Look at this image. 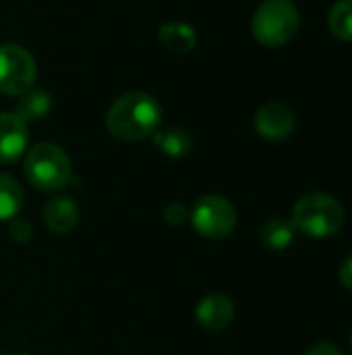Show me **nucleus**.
<instances>
[{
	"mask_svg": "<svg viewBox=\"0 0 352 355\" xmlns=\"http://www.w3.org/2000/svg\"><path fill=\"white\" fill-rule=\"evenodd\" d=\"M330 31L342 40L352 42V0H338L328 15Z\"/></svg>",
	"mask_w": 352,
	"mask_h": 355,
	"instance_id": "nucleus-16",
	"label": "nucleus"
},
{
	"mask_svg": "<svg viewBox=\"0 0 352 355\" xmlns=\"http://www.w3.org/2000/svg\"><path fill=\"white\" fill-rule=\"evenodd\" d=\"M342 204L328 193H307L303 196L293 212V223L297 231L313 239H326L336 235L344 227Z\"/></svg>",
	"mask_w": 352,
	"mask_h": 355,
	"instance_id": "nucleus-2",
	"label": "nucleus"
},
{
	"mask_svg": "<svg viewBox=\"0 0 352 355\" xmlns=\"http://www.w3.org/2000/svg\"><path fill=\"white\" fill-rule=\"evenodd\" d=\"M255 129L268 141H282L295 131V112L282 102L263 104L255 112Z\"/></svg>",
	"mask_w": 352,
	"mask_h": 355,
	"instance_id": "nucleus-7",
	"label": "nucleus"
},
{
	"mask_svg": "<svg viewBox=\"0 0 352 355\" xmlns=\"http://www.w3.org/2000/svg\"><path fill=\"white\" fill-rule=\"evenodd\" d=\"M37 69L33 56L17 46L4 44L0 46V92L6 96H23L31 89L35 81Z\"/></svg>",
	"mask_w": 352,
	"mask_h": 355,
	"instance_id": "nucleus-6",
	"label": "nucleus"
},
{
	"mask_svg": "<svg viewBox=\"0 0 352 355\" xmlns=\"http://www.w3.org/2000/svg\"><path fill=\"white\" fill-rule=\"evenodd\" d=\"M187 218H189V210L183 204H178V202L168 204L166 210H164V220L170 227H183L187 223Z\"/></svg>",
	"mask_w": 352,
	"mask_h": 355,
	"instance_id": "nucleus-18",
	"label": "nucleus"
},
{
	"mask_svg": "<svg viewBox=\"0 0 352 355\" xmlns=\"http://www.w3.org/2000/svg\"><path fill=\"white\" fill-rule=\"evenodd\" d=\"M52 108V98L48 92L44 89H29L25 92L19 102H17V110L15 114H19L25 123L29 121H37V119H44Z\"/></svg>",
	"mask_w": 352,
	"mask_h": 355,
	"instance_id": "nucleus-15",
	"label": "nucleus"
},
{
	"mask_svg": "<svg viewBox=\"0 0 352 355\" xmlns=\"http://www.w3.org/2000/svg\"><path fill=\"white\" fill-rule=\"evenodd\" d=\"M12 355H29V354H12Z\"/></svg>",
	"mask_w": 352,
	"mask_h": 355,
	"instance_id": "nucleus-21",
	"label": "nucleus"
},
{
	"mask_svg": "<svg viewBox=\"0 0 352 355\" xmlns=\"http://www.w3.org/2000/svg\"><path fill=\"white\" fill-rule=\"evenodd\" d=\"M234 314H237L234 302L222 293L203 297L195 308V318H197L199 327H203L205 331H212V333L228 329L234 320Z\"/></svg>",
	"mask_w": 352,
	"mask_h": 355,
	"instance_id": "nucleus-9",
	"label": "nucleus"
},
{
	"mask_svg": "<svg viewBox=\"0 0 352 355\" xmlns=\"http://www.w3.org/2000/svg\"><path fill=\"white\" fill-rule=\"evenodd\" d=\"M162 123L158 100L145 92H129L120 96L106 114L108 131L122 141H141L154 135Z\"/></svg>",
	"mask_w": 352,
	"mask_h": 355,
	"instance_id": "nucleus-1",
	"label": "nucleus"
},
{
	"mask_svg": "<svg viewBox=\"0 0 352 355\" xmlns=\"http://www.w3.org/2000/svg\"><path fill=\"white\" fill-rule=\"evenodd\" d=\"M340 283L352 291V256H349L342 264H340Z\"/></svg>",
	"mask_w": 352,
	"mask_h": 355,
	"instance_id": "nucleus-20",
	"label": "nucleus"
},
{
	"mask_svg": "<svg viewBox=\"0 0 352 355\" xmlns=\"http://www.w3.org/2000/svg\"><path fill=\"white\" fill-rule=\"evenodd\" d=\"M191 225L205 239H226L237 229V210L226 198L203 196L193 204Z\"/></svg>",
	"mask_w": 352,
	"mask_h": 355,
	"instance_id": "nucleus-5",
	"label": "nucleus"
},
{
	"mask_svg": "<svg viewBox=\"0 0 352 355\" xmlns=\"http://www.w3.org/2000/svg\"><path fill=\"white\" fill-rule=\"evenodd\" d=\"M162 46L174 54H187L195 48L197 44V33L191 25L187 23H166L160 27V33H158Z\"/></svg>",
	"mask_w": 352,
	"mask_h": 355,
	"instance_id": "nucleus-11",
	"label": "nucleus"
},
{
	"mask_svg": "<svg viewBox=\"0 0 352 355\" xmlns=\"http://www.w3.org/2000/svg\"><path fill=\"white\" fill-rule=\"evenodd\" d=\"M23 171L27 181L39 191H58L71 181L73 175L68 156L56 144L33 146L25 156Z\"/></svg>",
	"mask_w": 352,
	"mask_h": 355,
	"instance_id": "nucleus-4",
	"label": "nucleus"
},
{
	"mask_svg": "<svg viewBox=\"0 0 352 355\" xmlns=\"http://www.w3.org/2000/svg\"><path fill=\"white\" fill-rule=\"evenodd\" d=\"M299 10L290 0H263L251 21L253 37L268 48L288 44L299 31Z\"/></svg>",
	"mask_w": 352,
	"mask_h": 355,
	"instance_id": "nucleus-3",
	"label": "nucleus"
},
{
	"mask_svg": "<svg viewBox=\"0 0 352 355\" xmlns=\"http://www.w3.org/2000/svg\"><path fill=\"white\" fill-rule=\"evenodd\" d=\"M8 235L17 243H27L31 239V235H33V227L29 225V220L17 216V218L8 220Z\"/></svg>",
	"mask_w": 352,
	"mask_h": 355,
	"instance_id": "nucleus-17",
	"label": "nucleus"
},
{
	"mask_svg": "<svg viewBox=\"0 0 352 355\" xmlns=\"http://www.w3.org/2000/svg\"><path fill=\"white\" fill-rule=\"evenodd\" d=\"M79 216H81V210H79L77 202L68 196L52 198L44 206V223L48 227V231H52L56 235H64V233L73 231L79 223Z\"/></svg>",
	"mask_w": 352,
	"mask_h": 355,
	"instance_id": "nucleus-10",
	"label": "nucleus"
},
{
	"mask_svg": "<svg viewBox=\"0 0 352 355\" xmlns=\"http://www.w3.org/2000/svg\"><path fill=\"white\" fill-rule=\"evenodd\" d=\"M351 347H352V333H351Z\"/></svg>",
	"mask_w": 352,
	"mask_h": 355,
	"instance_id": "nucleus-22",
	"label": "nucleus"
},
{
	"mask_svg": "<svg viewBox=\"0 0 352 355\" xmlns=\"http://www.w3.org/2000/svg\"><path fill=\"white\" fill-rule=\"evenodd\" d=\"M23 208V189L10 175L0 173V223L12 220Z\"/></svg>",
	"mask_w": 352,
	"mask_h": 355,
	"instance_id": "nucleus-14",
	"label": "nucleus"
},
{
	"mask_svg": "<svg viewBox=\"0 0 352 355\" xmlns=\"http://www.w3.org/2000/svg\"><path fill=\"white\" fill-rule=\"evenodd\" d=\"M295 235H297V227L293 220L288 218H282V216H276V218H270L263 227H261V243L270 250H284L288 248L293 241H295Z\"/></svg>",
	"mask_w": 352,
	"mask_h": 355,
	"instance_id": "nucleus-13",
	"label": "nucleus"
},
{
	"mask_svg": "<svg viewBox=\"0 0 352 355\" xmlns=\"http://www.w3.org/2000/svg\"><path fill=\"white\" fill-rule=\"evenodd\" d=\"M154 144L168 158H185L193 150V137L185 129H178V127L158 129L154 133Z\"/></svg>",
	"mask_w": 352,
	"mask_h": 355,
	"instance_id": "nucleus-12",
	"label": "nucleus"
},
{
	"mask_svg": "<svg viewBox=\"0 0 352 355\" xmlns=\"http://www.w3.org/2000/svg\"><path fill=\"white\" fill-rule=\"evenodd\" d=\"M29 141L27 123L15 112H0V164L17 162Z\"/></svg>",
	"mask_w": 352,
	"mask_h": 355,
	"instance_id": "nucleus-8",
	"label": "nucleus"
},
{
	"mask_svg": "<svg viewBox=\"0 0 352 355\" xmlns=\"http://www.w3.org/2000/svg\"><path fill=\"white\" fill-rule=\"evenodd\" d=\"M305 355H344L336 345H332V343H317V345H313L311 349H307V354Z\"/></svg>",
	"mask_w": 352,
	"mask_h": 355,
	"instance_id": "nucleus-19",
	"label": "nucleus"
}]
</instances>
